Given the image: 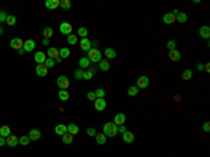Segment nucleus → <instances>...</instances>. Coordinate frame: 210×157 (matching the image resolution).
<instances>
[{
  "mask_svg": "<svg viewBox=\"0 0 210 157\" xmlns=\"http://www.w3.org/2000/svg\"><path fill=\"white\" fill-rule=\"evenodd\" d=\"M94 108L100 112L104 111L105 108H106V101H105L104 98H97L95 101H94Z\"/></svg>",
  "mask_w": 210,
  "mask_h": 157,
  "instance_id": "obj_5",
  "label": "nucleus"
},
{
  "mask_svg": "<svg viewBox=\"0 0 210 157\" xmlns=\"http://www.w3.org/2000/svg\"><path fill=\"white\" fill-rule=\"evenodd\" d=\"M199 35H200L203 39H209L210 38V27H207V25L200 27L199 28Z\"/></svg>",
  "mask_w": 210,
  "mask_h": 157,
  "instance_id": "obj_10",
  "label": "nucleus"
},
{
  "mask_svg": "<svg viewBox=\"0 0 210 157\" xmlns=\"http://www.w3.org/2000/svg\"><path fill=\"white\" fill-rule=\"evenodd\" d=\"M67 42L70 44V45H76V44H77V35H76V34H69Z\"/></svg>",
  "mask_w": 210,
  "mask_h": 157,
  "instance_id": "obj_34",
  "label": "nucleus"
},
{
  "mask_svg": "<svg viewBox=\"0 0 210 157\" xmlns=\"http://www.w3.org/2000/svg\"><path fill=\"white\" fill-rule=\"evenodd\" d=\"M137 88H142V90H144V88L149 87V77L147 76H140V77L137 78Z\"/></svg>",
  "mask_w": 210,
  "mask_h": 157,
  "instance_id": "obj_4",
  "label": "nucleus"
},
{
  "mask_svg": "<svg viewBox=\"0 0 210 157\" xmlns=\"http://www.w3.org/2000/svg\"><path fill=\"white\" fill-rule=\"evenodd\" d=\"M203 130H205V132H209L210 130V122H205V124H203Z\"/></svg>",
  "mask_w": 210,
  "mask_h": 157,
  "instance_id": "obj_49",
  "label": "nucleus"
},
{
  "mask_svg": "<svg viewBox=\"0 0 210 157\" xmlns=\"http://www.w3.org/2000/svg\"><path fill=\"white\" fill-rule=\"evenodd\" d=\"M83 76H84V70L78 67V69L76 70V72H74V78H77V80H80V78H83Z\"/></svg>",
  "mask_w": 210,
  "mask_h": 157,
  "instance_id": "obj_40",
  "label": "nucleus"
},
{
  "mask_svg": "<svg viewBox=\"0 0 210 157\" xmlns=\"http://www.w3.org/2000/svg\"><path fill=\"white\" fill-rule=\"evenodd\" d=\"M87 98H88L90 101H95V100H97L95 93H94V91H88V93H87Z\"/></svg>",
  "mask_w": 210,
  "mask_h": 157,
  "instance_id": "obj_46",
  "label": "nucleus"
},
{
  "mask_svg": "<svg viewBox=\"0 0 210 157\" xmlns=\"http://www.w3.org/2000/svg\"><path fill=\"white\" fill-rule=\"evenodd\" d=\"M88 60L90 62H94V63H98L101 60V52L100 49H97V48H91L90 51H88V55H87Z\"/></svg>",
  "mask_w": 210,
  "mask_h": 157,
  "instance_id": "obj_2",
  "label": "nucleus"
},
{
  "mask_svg": "<svg viewBox=\"0 0 210 157\" xmlns=\"http://www.w3.org/2000/svg\"><path fill=\"white\" fill-rule=\"evenodd\" d=\"M91 42H90V39L88 38H81V41H80V48H81L83 51H90L91 49Z\"/></svg>",
  "mask_w": 210,
  "mask_h": 157,
  "instance_id": "obj_12",
  "label": "nucleus"
},
{
  "mask_svg": "<svg viewBox=\"0 0 210 157\" xmlns=\"http://www.w3.org/2000/svg\"><path fill=\"white\" fill-rule=\"evenodd\" d=\"M59 6H60V7H62L63 10H69L70 7H72V1H70V0H60Z\"/></svg>",
  "mask_w": 210,
  "mask_h": 157,
  "instance_id": "obj_33",
  "label": "nucleus"
},
{
  "mask_svg": "<svg viewBox=\"0 0 210 157\" xmlns=\"http://www.w3.org/2000/svg\"><path fill=\"white\" fill-rule=\"evenodd\" d=\"M23 44H24V42H23L21 38H13V39L10 41V46H11V49H17V51L23 48Z\"/></svg>",
  "mask_w": 210,
  "mask_h": 157,
  "instance_id": "obj_7",
  "label": "nucleus"
},
{
  "mask_svg": "<svg viewBox=\"0 0 210 157\" xmlns=\"http://www.w3.org/2000/svg\"><path fill=\"white\" fill-rule=\"evenodd\" d=\"M102 133L105 136H109V138H114L115 135L118 133V126L114 124V122H106L104 125V129H102Z\"/></svg>",
  "mask_w": 210,
  "mask_h": 157,
  "instance_id": "obj_1",
  "label": "nucleus"
},
{
  "mask_svg": "<svg viewBox=\"0 0 210 157\" xmlns=\"http://www.w3.org/2000/svg\"><path fill=\"white\" fill-rule=\"evenodd\" d=\"M55 60H56V63H60V62H62V58H60V56H58Z\"/></svg>",
  "mask_w": 210,
  "mask_h": 157,
  "instance_id": "obj_54",
  "label": "nucleus"
},
{
  "mask_svg": "<svg viewBox=\"0 0 210 157\" xmlns=\"http://www.w3.org/2000/svg\"><path fill=\"white\" fill-rule=\"evenodd\" d=\"M163 21H164L165 24H174L175 23V16H174L172 13H165L164 16H163Z\"/></svg>",
  "mask_w": 210,
  "mask_h": 157,
  "instance_id": "obj_19",
  "label": "nucleus"
},
{
  "mask_svg": "<svg viewBox=\"0 0 210 157\" xmlns=\"http://www.w3.org/2000/svg\"><path fill=\"white\" fill-rule=\"evenodd\" d=\"M77 34L80 35L81 38H87V34H88V31H87V28L86 27H80L77 30Z\"/></svg>",
  "mask_w": 210,
  "mask_h": 157,
  "instance_id": "obj_39",
  "label": "nucleus"
},
{
  "mask_svg": "<svg viewBox=\"0 0 210 157\" xmlns=\"http://www.w3.org/2000/svg\"><path fill=\"white\" fill-rule=\"evenodd\" d=\"M86 133L90 136V138H95V135H97V132H95V129L94 128H88V129L86 130Z\"/></svg>",
  "mask_w": 210,
  "mask_h": 157,
  "instance_id": "obj_45",
  "label": "nucleus"
},
{
  "mask_svg": "<svg viewBox=\"0 0 210 157\" xmlns=\"http://www.w3.org/2000/svg\"><path fill=\"white\" fill-rule=\"evenodd\" d=\"M56 84H58V87L60 90H66L70 86V81H69V78L66 76H59V77L56 78Z\"/></svg>",
  "mask_w": 210,
  "mask_h": 157,
  "instance_id": "obj_3",
  "label": "nucleus"
},
{
  "mask_svg": "<svg viewBox=\"0 0 210 157\" xmlns=\"http://www.w3.org/2000/svg\"><path fill=\"white\" fill-rule=\"evenodd\" d=\"M35 72H37L38 76H41V77H45L46 74H48V67H46L44 63H42V65H37V67H35Z\"/></svg>",
  "mask_w": 210,
  "mask_h": 157,
  "instance_id": "obj_13",
  "label": "nucleus"
},
{
  "mask_svg": "<svg viewBox=\"0 0 210 157\" xmlns=\"http://www.w3.org/2000/svg\"><path fill=\"white\" fill-rule=\"evenodd\" d=\"M28 138H30V140H38V139L41 138V130L31 129L30 130V133H28Z\"/></svg>",
  "mask_w": 210,
  "mask_h": 157,
  "instance_id": "obj_20",
  "label": "nucleus"
},
{
  "mask_svg": "<svg viewBox=\"0 0 210 157\" xmlns=\"http://www.w3.org/2000/svg\"><path fill=\"white\" fill-rule=\"evenodd\" d=\"M4 144H6V138L0 136V146H4Z\"/></svg>",
  "mask_w": 210,
  "mask_h": 157,
  "instance_id": "obj_50",
  "label": "nucleus"
},
{
  "mask_svg": "<svg viewBox=\"0 0 210 157\" xmlns=\"http://www.w3.org/2000/svg\"><path fill=\"white\" fill-rule=\"evenodd\" d=\"M10 135H11V130H10V128L7 126V125L0 126V136H1V138H7V136H10Z\"/></svg>",
  "mask_w": 210,
  "mask_h": 157,
  "instance_id": "obj_21",
  "label": "nucleus"
},
{
  "mask_svg": "<svg viewBox=\"0 0 210 157\" xmlns=\"http://www.w3.org/2000/svg\"><path fill=\"white\" fill-rule=\"evenodd\" d=\"M186 20H188L186 13H181V11H179V13L175 16V21H178V23H186Z\"/></svg>",
  "mask_w": 210,
  "mask_h": 157,
  "instance_id": "obj_26",
  "label": "nucleus"
},
{
  "mask_svg": "<svg viewBox=\"0 0 210 157\" xmlns=\"http://www.w3.org/2000/svg\"><path fill=\"white\" fill-rule=\"evenodd\" d=\"M6 144L10 146V147H16L17 144H18V138L16 136V135H10L6 138Z\"/></svg>",
  "mask_w": 210,
  "mask_h": 157,
  "instance_id": "obj_6",
  "label": "nucleus"
},
{
  "mask_svg": "<svg viewBox=\"0 0 210 157\" xmlns=\"http://www.w3.org/2000/svg\"><path fill=\"white\" fill-rule=\"evenodd\" d=\"M118 132H119V133H122V135H123L125 132H128V130H126V126H125V125H119V126H118Z\"/></svg>",
  "mask_w": 210,
  "mask_h": 157,
  "instance_id": "obj_48",
  "label": "nucleus"
},
{
  "mask_svg": "<svg viewBox=\"0 0 210 157\" xmlns=\"http://www.w3.org/2000/svg\"><path fill=\"white\" fill-rule=\"evenodd\" d=\"M6 23L9 24V25H16V23H17V19H16V16H7V19H6Z\"/></svg>",
  "mask_w": 210,
  "mask_h": 157,
  "instance_id": "obj_38",
  "label": "nucleus"
},
{
  "mask_svg": "<svg viewBox=\"0 0 210 157\" xmlns=\"http://www.w3.org/2000/svg\"><path fill=\"white\" fill-rule=\"evenodd\" d=\"M46 56L55 60L56 58L59 56V49H56V48H53V46H50L49 49H48V52H46Z\"/></svg>",
  "mask_w": 210,
  "mask_h": 157,
  "instance_id": "obj_18",
  "label": "nucleus"
},
{
  "mask_svg": "<svg viewBox=\"0 0 210 157\" xmlns=\"http://www.w3.org/2000/svg\"><path fill=\"white\" fill-rule=\"evenodd\" d=\"M62 142H63L64 144H70L72 142H73V135H70L67 132V133H64L63 136H62Z\"/></svg>",
  "mask_w": 210,
  "mask_h": 157,
  "instance_id": "obj_30",
  "label": "nucleus"
},
{
  "mask_svg": "<svg viewBox=\"0 0 210 157\" xmlns=\"http://www.w3.org/2000/svg\"><path fill=\"white\" fill-rule=\"evenodd\" d=\"M30 142H31V140H30V138H28V136H25V135H23L21 138H18V143L21 144V146H27Z\"/></svg>",
  "mask_w": 210,
  "mask_h": 157,
  "instance_id": "obj_37",
  "label": "nucleus"
},
{
  "mask_svg": "<svg viewBox=\"0 0 210 157\" xmlns=\"http://www.w3.org/2000/svg\"><path fill=\"white\" fill-rule=\"evenodd\" d=\"M128 94L129 96H132V97H135V96L139 94V88H137L136 86H130V87L128 88Z\"/></svg>",
  "mask_w": 210,
  "mask_h": 157,
  "instance_id": "obj_36",
  "label": "nucleus"
},
{
  "mask_svg": "<svg viewBox=\"0 0 210 157\" xmlns=\"http://www.w3.org/2000/svg\"><path fill=\"white\" fill-rule=\"evenodd\" d=\"M34 48H35V41H34V39H27V41H24L23 49H24L25 52L34 51Z\"/></svg>",
  "mask_w": 210,
  "mask_h": 157,
  "instance_id": "obj_9",
  "label": "nucleus"
},
{
  "mask_svg": "<svg viewBox=\"0 0 210 157\" xmlns=\"http://www.w3.org/2000/svg\"><path fill=\"white\" fill-rule=\"evenodd\" d=\"M192 76H193V72H192L191 69H186L182 72V80H185V81H188V80H191Z\"/></svg>",
  "mask_w": 210,
  "mask_h": 157,
  "instance_id": "obj_31",
  "label": "nucleus"
},
{
  "mask_svg": "<svg viewBox=\"0 0 210 157\" xmlns=\"http://www.w3.org/2000/svg\"><path fill=\"white\" fill-rule=\"evenodd\" d=\"M55 132H56V135L63 136L64 133H67V125H64V124L56 125V126H55Z\"/></svg>",
  "mask_w": 210,
  "mask_h": 157,
  "instance_id": "obj_14",
  "label": "nucleus"
},
{
  "mask_svg": "<svg viewBox=\"0 0 210 157\" xmlns=\"http://www.w3.org/2000/svg\"><path fill=\"white\" fill-rule=\"evenodd\" d=\"M60 33L64 34V35H69V34H72V30H73V27H72V24L70 23H62L60 24Z\"/></svg>",
  "mask_w": 210,
  "mask_h": 157,
  "instance_id": "obj_8",
  "label": "nucleus"
},
{
  "mask_svg": "<svg viewBox=\"0 0 210 157\" xmlns=\"http://www.w3.org/2000/svg\"><path fill=\"white\" fill-rule=\"evenodd\" d=\"M169 59L174 60V62H177V60L181 59V52L177 51V49H174V51H169Z\"/></svg>",
  "mask_w": 210,
  "mask_h": 157,
  "instance_id": "obj_24",
  "label": "nucleus"
},
{
  "mask_svg": "<svg viewBox=\"0 0 210 157\" xmlns=\"http://www.w3.org/2000/svg\"><path fill=\"white\" fill-rule=\"evenodd\" d=\"M78 66H80V69H86V67H90V60L87 56H83L81 59L78 60Z\"/></svg>",
  "mask_w": 210,
  "mask_h": 157,
  "instance_id": "obj_22",
  "label": "nucleus"
},
{
  "mask_svg": "<svg viewBox=\"0 0 210 157\" xmlns=\"http://www.w3.org/2000/svg\"><path fill=\"white\" fill-rule=\"evenodd\" d=\"M122 136H123L125 143H132L133 140H135V133H132V132H125Z\"/></svg>",
  "mask_w": 210,
  "mask_h": 157,
  "instance_id": "obj_23",
  "label": "nucleus"
},
{
  "mask_svg": "<svg viewBox=\"0 0 210 157\" xmlns=\"http://www.w3.org/2000/svg\"><path fill=\"white\" fill-rule=\"evenodd\" d=\"M205 70H206V72H210V65H209V63L205 66Z\"/></svg>",
  "mask_w": 210,
  "mask_h": 157,
  "instance_id": "obj_53",
  "label": "nucleus"
},
{
  "mask_svg": "<svg viewBox=\"0 0 210 157\" xmlns=\"http://www.w3.org/2000/svg\"><path fill=\"white\" fill-rule=\"evenodd\" d=\"M52 35H53V30H52V28H50V27H45V28H44V37H45L46 39H49Z\"/></svg>",
  "mask_w": 210,
  "mask_h": 157,
  "instance_id": "obj_35",
  "label": "nucleus"
},
{
  "mask_svg": "<svg viewBox=\"0 0 210 157\" xmlns=\"http://www.w3.org/2000/svg\"><path fill=\"white\" fill-rule=\"evenodd\" d=\"M125 121H126V116H125V114L119 112V114H116V115H115L114 124L116 125V126H119V125H125Z\"/></svg>",
  "mask_w": 210,
  "mask_h": 157,
  "instance_id": "obj_11",
  "label": "nucleus"
},
{
  "mask_svg": "<svg viewBox=\"0 0 210 157\" xmlns=\"http://www.w3.org/2000/svg\"><path fill=\"white\" fill-rule=\"evenodd\" d=\"M42 45H49V39L44 38V41H42Z\"/></svg>",
  "mask_w": 210,
  "mask_h": 157,
  "instance_id": "obj_52",
  "label": "nucleus"
},
{
  "mask_svg": "<svg viewBox=\"0 0 210 157\" xmlns=\"http://www.w3.org/2000/svg\"><path fill=\"white\" fill-rule=\"evenodd\" d=\"M92 76H94V73H92L91 70H84V76H83V78H84V80H91Z\"/></svg>",
  "mask_w": 210,
  "mask_h": 157,
  "instance_id": "obj_42",
  "label": "nucleus"
},
{
  "mask_svg": "<svg viewBox=\"0 0 210 157\" xmlns=\"http://www.w3.org/2000/svg\"><path fill=\"white\" fill-rule=\"evenodd\" d=\"M67 132L70 135H77L78 133V126L76 124H69L67 125Z\"/></svg>",
  "mask_w": 210,
  "mask_h": 157,
  "instance_id": "obj_29",
  "label": "nucleus"
},
{
  "mask_svg": "<svg viewBox=\"0 0 210 157\" xmlns=\"http://www.w3.org/2000/svg\"><path fill=\"white\" fill-rule=\"evenodd\" d=\"M95 140L98 144H104L105 142H106V136H105L104 133H97L95 135Z\"/></svg>",
  "mask_w": 210,
  "mask_h": 157,
  "instance_id": "obj_32",
  "label": "nucleus"
},
{
  "mask_svg": "<svg viewBox=\"0 0 210 157\" xmlns=\"http://www.w3.org/2000/svg\"><path fill=\"white\" fill-rule=\"evenodd\" d=\"M94 93H95L97 98H104L105 97V90H104V88H97Z\"/></svg>",
  "mask_w": 210,
  "mask_h": 157,
  "instance_id": "obj_41",
  "label": "nucleus"
},
{
  "mask_svg": "<svg viewBox=\"0 0 210 157\" xmlns=\"http://www.w3.org/2000/svg\"><path fill=\"white\" fill-rule=\"evenodd\" d=\"M6 19H7V14H6V11H0V23H4Z\"/></svg>",
  "mask_w": 210,
  "mask_h": 157,
  "instance_id": "obj_47",
  "label": "nucleus"
},
{
  "mask_svg": "<svg viewBox=\"0 0 210 157\" xmlns=\"http://www.w3.org/2000/svg\"><path fill=\"white\" fill-rule=\"evenodd\" d=\"M104 55L106 56L108 59H114V58H116V51L112 49V48H106L104 51Z\"/></svg>",
  "mask_w": 210,
  "mask_h": 157,
  "instance_id": "obj_25",
  "label": "nucleus"
},
{
  "mask_svg": "<svg viewBox=\"0 0 210 157\" xmlns=\"http://www.w3.org/2000/svg\"><path fill=\"white\" fill-rule=\"evenodd\" d=\"M98 63H100V65H98V69H100V70H102V72H108V70H109V67H111L109 60L101 59Z\"/></svg>",
  "mask_w": 210,
  "mask_h": 157,
  "instance_id": "obj_17",
  "label": "nucleus"
},
{
  "mask_svg": "<svg viewBox=\"0 0 210 157\" xmlns=\"http://www.w3.org/2000/svg\"><path fill=\"white\" fill-rule=\"evenodd\" d=\"M175 46H177V42L174 41V39H169V41L167 42V48H168L169 51H174V49H175Z\"/></svg>",
  "mask_w": 210,
  "mask_h": 157,
  "instance_id": "obj_44",
  "label": "nucleus"
},
{
  "mask_svg": "<svg viewBox=\"0 0 210 157\" xmlns=\"http://www.w3.org/2000/svg\"><path fill=\"white\" fill-rule=\"evenodd\" d=\"M34 59H35V62H37L38 65H42V63H45L46 55L44 53V52H37V53L34 55Z\"/></svg>",
  "mask_w": 210,
  "mask_h": 157,
  "instance_id": "obj_16",
  "label": "nucleus"
},
{
  "mask_svg": "<svg viewBox=\"0 0 210 157\" xmlns=\"http://www.w3.org/2000/svg\"><path fill=\"white\" fill-rule=\"evenodd\" d=\"M1 33H3V28H1V25H0V35H1Z\"/></svg>",
  "mask_w": 210,
  "mask_h": 157,
  "instance_id": "obj_56",
  "label": "nucleus"
},
{
  "mask_svg": "<svg viewBox=\"0 0 210 157\" xmlns=\"http://www.w3.org/2000/svg\"><path fill=\"white\" fill-rule=\"evenodd\" d=\"M44 65H45L48 69H49V67H53V66H55V60L50 59V58H46V60H45V63H44Z\"/></svg>",
  "mask_w": 210,
  "mask_h": 157,
  "instance_id": "obj_43",
  "label": "nucleus"
},
{
  "mask_svg": "<svg viewBox=\"0 0 210 157\" xmlns=\"http://www.w3.org/2000/svg\"><path fill=\"white\" fill-rule=\"evenodd\" d=\"M59 56L62 58V59H67L69 56H70V49L69 48H62V49H59Z\"/></svg>",
  "mask_w": 210,
  "mask_h": 157,
  "instance_id": "obj_28",
  "label": "nucleus"
},
{
  "mask_svg": "<svg viewBox=\"0 0 210 157\" xmlns=\"http://www.w3.org/2000/svg\"><path fill=\"white\" fill-rule=\"evenodd\" d=\"M24 52H25V51H24L23 48H21V49H18V53H20V55H24Z\"/></svg>",
  "mask_w": 210,
  "mask_h": 157,
  "instance_id": "obj_55",
  "label": "nucleus"
},
{
  "mask_svg": "<svg viewBox=\"0 0 210 157\" xmlns=\"http://www.w3.org/2000/svg\"><path fill=\"white\" fill-rule=\"evenodd\" d=\"M58 97H59L60 101H67L69 98H70V94L67 93V90H60L59 94H58Z\"/></svg>",
  "mask_w": 210,
  "mask_h": 157,
  "instance_id": "obj_27",
  "label": "nucleus"
},
{
  "mask_svg": "<svg viewBox=\"0 0 210 157\" xmlns=\"http://www.w3.org/2000/svg\"><path fill=\"white\" fill-rule=\"evenodd\" d=\"M59 0H46L45 1V7L49 10H56L59 7Z\"/></svg>",
  "mask_w": 210,
  "mask_h": 157,
  "instance_id": "obj_15",
  "label": "nucleus"
},
{
  "mask_svg": "<svg viewBox=\"0 0 210 157\" xmlns=\"http://www.w3.org/2000/svg\"><path fill=\"white\" fill-rule=\"evenodd\" d=\"M196 67H197V70H203V69H205V65H202V63H199V65H197Z\"/></svg>",
  "mask_w": 210,
  "mask_h": 157,
  "instance_id": "obj_51",
  "label": "nucleus"
}]
</instances>
